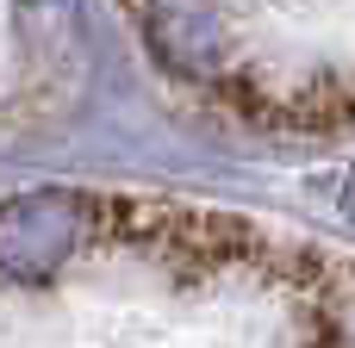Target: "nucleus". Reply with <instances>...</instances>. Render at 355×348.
<instances>
[{
	"label": "nucleus",
	"mask_w": 355,
	"mask_h": 348,
	"mask_svg": "<svg viewBox=\"0 0 355 348\" xmlns=\"http://www.w3.org/2000/svg\"><path fill=\"white\" fill-rule=\"evenodd\" d=\"M162 75L275 125H355V0H119Z\"/></svg>",
	"instance_id": "obj_1"
}]
</instances>
